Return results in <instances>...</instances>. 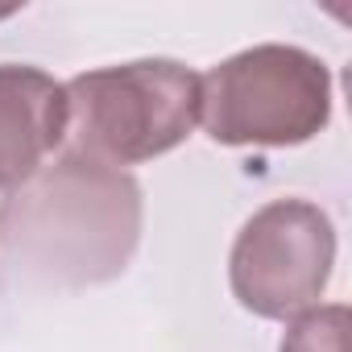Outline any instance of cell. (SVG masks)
Returning <instances> with one entry per match:
<instances>
[{
  "label": "cell",
  "instance_id": "6da1fadb",
  "mask_svg": "<svg viewBox=\"0 0 352 352\" xmlns=\"http://www.w3.org/2000/svg\"><path fill=\"white\" fill-rule=\"evenodd\" d=\"M137 241V179L75 153L38 166L0 204V249L38 286L83 290L112 282L133 261Z\"/></svg>",
  "mask_w": 352,
  "mask_h": 352
},
{
  "label": "cell",
  "instance_id": "7a4b0ae2",
  "mask_svg": "<svg viewBox=\"0 0 352 352\" xmlns=\"http://www.w3.org/2000/svg\"><path fill=\"white\" fill-rule=\"evenodd\" d=\"M199 120V75L174 58H141L67 83V145L100 166L149 162L183 145Z\"/></svg>",
  "mask_w": 352,
  "mask_h": 352
},
{
  "label": "cell",
  "instance_id": "3957f363",
  "mask_svg": "<svg viewBox=\"0 0 352 352\" xmlns=\"http://www.w3.org/2000/svg\"><path fill=\"white\" fill-rule=\"evenodd\" d=\"M199 120L220 145H302L331 120V71L298 46H253L199 75Z\"/></svg>",
  "mask_w": 352,
  "mask_h": 352
},
{
  "label": "cell",
  "instance_id": "277c9868",
  "mask_svg": "<svg viewBox=\"0 0 352 352\" xmlns=\"http://www.w3.org/2000/svg\"><path fill=\"white\" fill-rule=\"evenodd\" d=\"M336 265V228L307 199H274L236 232L228 278L245 311L290 319L319 302Z\"/></svg>",
  "mask_w": 352,
  "mask_h": 352
},
{
  "label": "cell",
  "instance_id": "5b68a950",
  "mask_svg": "<svg viewBox=\"0 0 352 352\" xmlns=\"http://www.w3.org/2000/svg\"><path fill=\"white\" fill-rule=\"evenodd\" d=\"M67 137V87L38 67H0V191L25 183Z\"/></svg>",
  "mask_w": 352,
  "mask_h": 352
},
{
  "label": "cell",
  "instance_id": "8992f818",
  "mask_svg": "<svg viewBox=\"0 0 352 352\" xmlns=\"http://www.w3.org/2000/svg\"><path fill=\"white\" fill-rule=\"evenodd\" d=\"M348 327H352V315L344 302L315 307L290 323L282 352H348Z\"/></svg>",
  "mask_w": 352,
  "mask_h": 352
}]
</instances>
